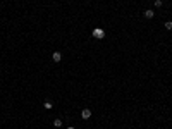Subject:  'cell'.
<instances>
[{
  "label": "cell",
  "mask_w": 172,
  "mask_h": 129,
  "mask_svg": "<svg viewBox=\"0 0 172 129\" xmlns=\"http://www.w3.org/2000/svg\"><path fill=\"white\" fill-rule=\"evenodd\" d=\"M93 36L98 38V40H102V38H105V31H103L102 28H95L93 29Z\"/></svg>",
  "instance_id": "obj_1"
},
{
  "label": "cell",
  "mask_w": 172,
  "mask_h": 129,
  "mask_svg": "<svg viewBox=\"0 0 172 129\" xmlns=\"http://www.w3.org/2000/svg\"><path fill=\"white\" fill-rule=\"evenodd\" d=\"M81 117L84 119V121L86 119H90L91 117V110H90V108H83V110H81Z\"/></svg>",
  "instance_id": "obj_2"
},
{
  "label": "cell",
  "mask_w": 172,
  "mask_h": 129,
  "mask_svg": "<svg viewBox=\"0 0 172 129\" xmlns=\"http://www.w3.org/2000/svg\"><path fill=\"white\" fill-rule=\"evenodd\" d=\"M143 14H145V17H146V19H153V17H155V11H151V9H146Z\"/></svg>",
  "instance_id": "obj_3"
},
{
  "label": "cell",
  "mask_w": 172,
  "mask_h": 129,
  "mask_svg": "<svg viewBox=\"0 0 172 129\" xmlns=\"http://www.w3.org/2000/svg\"><path fill=\"white\" fill-rule=\"evenodd\" d=\"M52 59H53V62H60L62 60V53H60V52H53V53H52Z\"/></svg>",
  "instance_id": "obj_4"
},
{
  "label": "cell",
  "mask_w": 172,
  "mask_h": 129,
  "mask_svg": "<svg viewBox=\"0 0 172 129\" xmlns=\"http://www.w3.org/2000/svg\"><path fill=\"white\" fill-rule=\"evenodd\" d=\"M43 107H45L46 110H52V108H53V103H52V102H50V100H46V102H45V103H43Z\"/></svg>",
  "instance_id": "obj_5"
},
{
  "label": "cell",
  "mask_w": 172,
  "mask_h": 129,
  "mask_svg": "<svg viewBox=\"0 0 172 129\" xmlns=\"http://www.w3.org/2000/svg\"><path fill=\"white\" fill-rule=\"evenodd\" d=\"M164 28H165L167 31H170V29H172V21H167V23L164 24Z\"/></svg>",
  "instance_id": "obj_6"
},
{
  "label": "cell",
  "mask_w": 172,
  "mask_h": 129,
  "mask_svg": "<svg viewBox=\"0 0 172 129\" xmlns=\"http://www.w3.org/2000/svg\"><path fill=\"white\" fill-rule=\"evenodd\" d=\"M53 126H55V127H60V126H62V121H60V119H55V121H53Z\"/></svg>",
  "instance_id": "obj_7"
},
{
  "label": "cell",
  "mask_w": 172,
  "mask_h": 129,
  "mask_svg": "<svg viewBox=\"0 0 172 129\" xmlns=\"http://www.w3.org/2000/svg\"><path fill=\"white\" fill-rule=\"evenodd\" d=\"M162 4H164L162 0H155V7H157V9H158V7H162Z\"/></svg>",
  "instance_id": "obj_8"
},
{
  "label": "cell",
  "mask_w": 172,
  "mask_h": 129,
  "mask_svg": "<svg viewBox=\"0 0 172 129\" xmlns=\"http://www.w3.org/2000/svg\"><path fill=\"white\" fill-rule=\"evenodd\" d=\"M67 129H76V127H72V126H71V127H67Z\"/></svg>",
  "instance_id": "obj_9"
}]
</instances>
